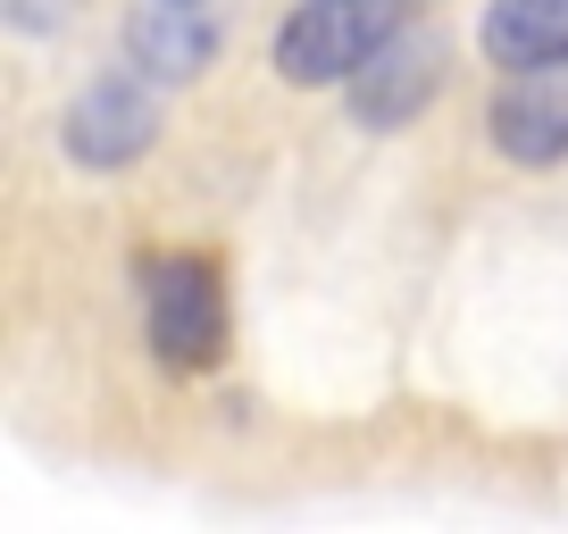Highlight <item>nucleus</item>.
Wrapping results in <instances>:
<instances>
[{
	"label": "nucleus",
	"instance_id": "nucleus-1",
	"mask_svg": "<svg viewBox=\"0 0 568 534\" xmlns=\"http://www.w3.org/2000/svg\"><path fill=\"white\" fill-rule=\"evenodd\" d=\"M142 326H151V351L176 376L217 368L226 351V276L201 250H160L142 259Z\"/></svg>",
	"mask_w": 568,
	"mask_h": 534
},
{
	"label": "nucleus",
	"instance_id": "nucleus-4",
	"mask_svg": "<svg viewBox=\"0 0 568 534\" xmlns=\"http://www.w3.org/2000/svg\"><path fill=\"white\" fill-rule=\"evenodd\" d=\"M151 125H160V109H151V92L134 84V75H109V84H92L84 101L68 109V151L84 167H125L142 143H151Z\"/></svg>",
	"mask_w": 568,
	"mask_h": 534
},
{
	"label": "nucleus",
	"instance_id": "nucleus-2",
	"mask_svg": "<svg viewBox=\"0 0 568 534\" xmlns=\"http://www.w3.org/2000/svg\"><path fill=\"white\" fill-rule=\"evenodd\" d=\"M393 34H402V0H302L276 34V68L284 84H335L359 75Z\"/></svg>",
	"mask_w": 568,
	"mask_h": 534
},
{
	"label": "nucleus",
	"instance_id": "nucleus-6",
	"mask_svg": "<svg viewBox=\"0 0 568 534\" xmlns=\"http://www.w3.org/2000/svg\"><path fill=\"white\" fill-rule=\"evenodd\" d=\"M485 59H494V68L568 59V0H494V9H485Z\"/></svg>",
	"mask_w": 568,
	"mask_h": 534
},
{
	"label": "nucleus",
	"instance_id": "nucleus-8",
	"mask_svg": "<svg viewBox=\"0 0 568 534\" xmlns=\"http://www.w3.org/2000/svg\"><path fill=\"white\" fill-rule=\"evenodd\" d=\"M184 9H201V0H184Z\"/></svg>",
	"mask_w": 568,
	"mask_h": 534
},
{
	"label": "nucleus",
	"instance_id": "nucleus-7",
	"mask_svg": "<svg viewBox=\"0 0 568 534\" xmlns=\"http://www.w3.org/2000/svg\"><path fill=\"white\" fill-rule=\"evenodd\" d=\"M210 51H217L210 18L184 9V0H160V9L134 25V68H151V75H201Z\"/></svg>",
	"mask_w": 568,
	"mask_h": 534
},
{
	"label": "nucleus",
	"instance_id": "nucleus-3",
	"mask_svg": "<svg viewBox=\"0 0 568 534\" xmlns=\"http://www.w3.org/2000/svg\"><path fill=\"white\" fill-rule=\"evenodd\" d=\"M494 143L527 167L568 160V59L544 68H510V92L494 101Z\"/></svg>",
	"mask_w": 568,
	"mask_h": 534
},
{
	"label": "nucleus",
	"instance_id": "nucleus-5",
	"mask_svg": "<svg viewBox=\"0 0 568 534\" xmlns=\"http://www.w3.org/2000/svg\"><path fill=\"white\" fill-rule=\"evenodd\" d=\"M435 75H444V42H435V34H393L385 51L359 68V117H368V125L409 117V109L435 92Z\"/></svg>",
	"mask_w": 568,
	"mask_h": 534
}]
</instances>
